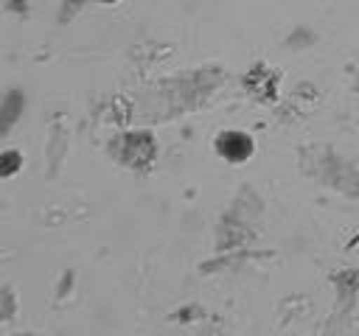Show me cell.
<instances>
[{
  "label": "cell",
  "instance_id": "3957f363",
  "mask_svg": "<svg viewBox=\"0 0 359 336\" xmlns=\"http://www.w3.org/2000/svg\"><path fill=\"white\" fill-rule=\"evenodd\" d=\"M101 3H118V0H101Z\"/></svg>",
  "mask_w": 359,
  "mask_h": 336
},
{
  "label": "cell",
  "instance_id": "6da1fadb",
  "mask_svg": "<svg viewBox=\"0 0 359 336\" xmlns=\"http://www.w3.org/2000/svg\"><path fill=\"white\" fill-rule=\"evenodd\" d=\"M252 148H255L252 137H250L247 132H238V129L222 132V134L216 137V151H219V157H224L227 162H244V160H250Z\"/></svg>",
  "mask_w": 359,
  "mask_h": 336
},
{
  "label": "cell",
  "instance_id": "7a4b0ae2",
  "mask_svg": "<svg viewBox=\"0 0 359 336\" xmlns=\"http://www.w3.org/2000/svg\"><path fill=\"white\" fill-rule=\"evenodd\" d=\"M244 84L261 98V101H272L275 98V76H269V70L264 64H255L252 73L244 78Z\"/></svg>",
  "mask_w": 359,
  "mask_h": 336
}]
</instances>
